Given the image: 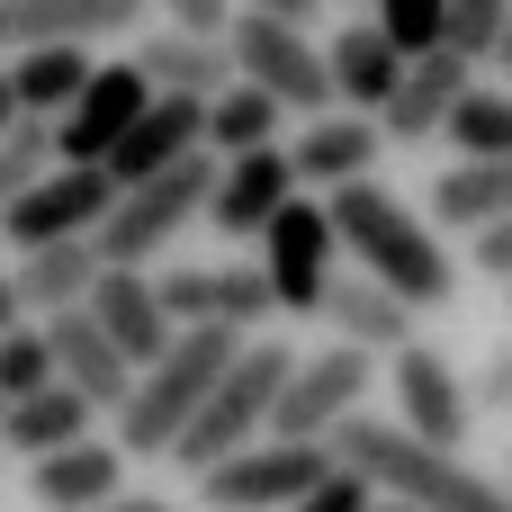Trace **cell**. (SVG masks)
<instances>
[{
    "mask_svg": "<svg viewBox=\"0 0 512 512\" xmlns=\"http://www.w3.org/2000/svg\"><path fill=\"white\" fill-rule=\"evenodd\" d=\"M288 342H270V333H243L234 342V360L207 378V396H198V414L180 423V441L162 450L180 477H198V468H216L225 450H243V441H261L270 432V396H279V378H288Z\"/></svg>",
    "mask_w": 512,
    "mask_h": 512,
    "instance_id": "cell-4",
    "label": "cell"
},
{
    "mask_svg": "<svg viewBox=\"0 0 512 512\" xmlns=\"http://www.w3.org/2000/svg\"><path fill=\"white\" fill-rule=\"evenodd\" d=\"M423 207H432L423 225H450V234L495 225V216H512V162H450V171L432 180Z\"/></svg>",
    "mask_w": 512,
    "mask_h": 512,
    "instance_id": "cell-25",
    "label": "cell"
},
{
    "mask_svg": "<svg viewBox=\"0 0 512 512\" xmlns=\"http://www.w3.org/2000/svg\"><path fill=\"white\" fill-rule=\"evenodd\" d=\"M27 387H54V360H45V333L18 315V324L0 333V405H9V396H27Z\"/></svg>",
    "mask_w": 512,
    "mask_h": 512,
    "instance_id": "cell-32",
    "label": "cell"
},
{
    "mask_svg": "<svg viewBox=\"0 0 512 512\" xmlns=\"http://www.w3.org/2000/svg\"><path fill=\"white\" fill-rule=\"evenodd\" d=\"M279 126H288V108H279L270 90H252V81H225V90H207V108H198L207 153H252V144H279Z\"/></svg>",
    "mask_w": 512,
    "mask_h": 512,
    "instance_id": "cell-26",
    "label": "cell"
},
{
    "mask_svg": "<svg viewBox=\"0 0 512 512\" xmlns=\"http://www.w3.org/2000/svg\"><path fill=\"white\" fill-rule=\"evenodd\" d=\"M324 450H333V468L369 477V495H387V504H405V512H512L504 486H495L486 468H468L459 450H423L414 432L378 423L369 405L342 414V423L324 432Z\"/></svg>",
    "mask_w": 512,
    "mask_h": 512,
    "instance_id": "cell-2",
    "label": "cell"
},
{
    "mask_svg": "<svg viewBox=\"0 0 512 512\" xmlns=\"http://www.w3.org/2000/svg\"><path fill=\"white\" fill-rule=\"evenodd\" d=\"M468 81H477V63L450 54V45L405 54V72H396V90H387V108H378V144H432L441 117H450V99H459Z\"/></svg>",
    "mask_w": 512,
    "mask_h": 512,
    "instance_id": "cell-14",
    "label": "cell"
},
{
    "mask_svg": "<svg viewBox=\"0 0 512 512\" xmlns=\"http://www.w3.org/2000/svg\"><path fill=\"white\" fill-rule=\"evenodd\" d=\"M468 261H477L486 279H512V216H495V225L468 234Z\"/></svg>",
    "mask_w": 512,
    "mask_h": 512,
    "instance_id": "cell-38",
    "label": "cell"
},
{
    "mask_svg": "<svg viewBox=\"0 0 512 512\" xmlns=\"http://www.w3.org/2000/svg\"><path fill=\"white\" fill-rule=\"evenodd\" d=\"M0 126H18V90H9V72H0Z\"/></svg>",
    "mask_w": 512,
    "mask_h": 512,
    "instance_id": "cell-43",
    "label": "cell"
},
{
    "mask_svg": "<svg viewBox=\"0 0 512 512\" xmlns=\"http://www.w3.org/2000/svg\"><path fill=\"white\" fill-rule=\"evenodd\" d=\"M288 171L297 189H342V180H369L378 171V117H351V108H315L288 144Z\"/></svg>",
    "mask_w": 512,
    "mask_h": 512,
    "instance_id": "cell-16",
    "label": "cell"
},
{
    "mask_svg": "<svg viewBox=\"0 0 512 512\" xmlns=\"http://www.w3.org/2000/svg\"><path fill=\"white\" fill-rule=\"evenodd\" d=\"M90 512H180L171 495H108V504H90Z\"/></svg>",
    "mask_w": 512,
    "mask_h": 512,
    "instance_id": "cell-40",
    "label": "cell"
},
{
    "mask_svg": "<svg viewBox=\"0 0 512 512\" xmlns=\"http://www.w3.org/2000/svg\"><path fill=\"white\" fill-rule=\"evenodd\" d=\"M279 198H297V171H288L279 144H252V153H216V180H207V207H198V216H207L225 243H252Z\"/></svg>",
    "mask_w": 512,
    "mask_h": 512,
    "instance_id": "cell-13",
    "label": "cell"
},
{
    "mask_svg": "<svg viewBox=\"0 0 512 512\" xmlns=\"http://www.w3.org/2000/svg\"><path fill=\"white\" fill-rule=\"evenodd\" d=\"M387 387H396V432H414L423 450H468L477 405H468V378L450 369L441 342L414 333L405 351H387Z\"/></svg>",
    "mask_w": 512,
    "mask_h": 512,
    "instance_id": "cell-9",
    "label": "cell"
},
{
    "mask_svg": "<svg viewBox=\"0 0 512 512\" xmlns=\"http://www.w3.org/2000/svg\"><path fill=\"white\" fill-rule=\"evenodd\" d=\"M378 387V351H351V342H324V351H297L279 396H270V441H324L342 414H360Z\"/></svg>",
    "mask_w": 512,
    "mask_h": 512,
    "instance_id": "cell-6",
    "label": "cell"
},
{
    "mask_svg": "<svg viewBox=\"0 0 512 512\" xmlns=\"http://www.w3.org/2000/svg\"><path fill=\"white\" fill-rule=\"evenodd\" d=\"M99 414H90V396H72L63 378L54 387H27V396H9L0 405V450L9 459H45V450H63V441H81Z\"/></svg>",
    "mask_w": 512,
    "mask_h": 512,
    "instance_id": "cell-24",
    "label": "cell"
},
{
    "mask_svg": "<svg viewBox=\"0 0 512 512\" xmlns=\"http://www.w3.org/2000/svg\"><path fill=\"white\" fill-rule=\"evenodd\" d=\"M81 315L117 342V360H126V369H144V360L171 342V315L153 306V279H144V270H99V279H90V297H81Z\"/></svg>",
    "mask_w": 512,
    "mask_h": 512,
    "instance_id": "cell-21",
    "label": "cell"
},
{
    "mask_svg": "<svg viewBox=\"0 0 512 512\" xmlns=\"http://www.w3.org/2000/svg\"><path fill=\"white\" fill-rule=\"evenodd\" d=\"M153 18V0H0V54L27 45H108L135 36Z\"/></svg>",
    "mask_w": 512,
    "mask_h": 512,
    "instance_id": "cell-12",
    "label": "cell"
},
{
    "mask_svg": "<svg viewBox=\"0 0 512 512\" xmlns=\"http://www.w3.org/2000/svg\"><path fill=\"white\" fill-rule=\"evenodd\" d=\"M504 297H512V279H504Z\"/></svg>",
    "mask_w": 512,
    "mask_h": 512,
    "instance_id": "cell-46",
    "label": "cell"
},
{
    "mask_svg": "<svg viewBox=\"0 0 512 512\" xmlns=\"http://www.w3.org/2000/svg\"><path fill=\"white\" fill-rule=\"evenodd\" d=\"M27 495H36L45 512H90V504H108V495H126V450H117V441H99V432H81V441H63V450L27 459Z\"/></svg>",
    "mask_w": 512,
    "mask_h": 512,
    "instance_id": "cell-17",
    "label": "cell"
},
{
    "mask_svg": "<svg viewBox=\"0 0 512 512\" xmlns=\"http://www.w3.org/2000/svg\"><path fill=\"white\" fill-rule=\"evenodd\" d=\"M153 306L171 315V333H180V324H216V270H198V261L162 270V279H153Z\"/></svg>",
    "mask_w": 512,
    "mask_h": 512,
    "instance_id": "cell-31",
    "label": "cell"
},
{
    "mask_svg": "<svg viewBox=\"0 0 512 512\" xmlns=\"http://www.w3.org/2000/svg\"><path fill=\"white\" fill-rule=\"evenodd\" d=\"M108 198H117V180L99 171V162H54L36 189H18L9 207H0V243H72V234H90L99 216H108Z\"/></svg>",
    "mask_w": 512,
    "mask_h": 512,
    "instance_id": "cell-10",
    "label": "cell"
},
{
    "mask_svg": "<svg viewBox=\"0 0 512 512\" xmlns=\"http://www.w3.org/2000/svg\"><path fill=\"white\" fill-rule=\"evenodd\" d=\"M369 512H405V504H369Z\"/></svg>",
    "mask_w": 512,
    "mask_h": 512,
    "instance_id": "cell-45",
    "label": "cell"
},
{
    "mask_svg": "<svg viewBox=\"0 0 512 512\" xmlns=\"http://www.w3.org/2000/svg\"><path fill=\"white\" fill-rule=\"evenodd\" d=\"M234 342H243L234 324H180V333L126 378V396L108 405V414H117V450H126V459H162V450L180 441V423L198 414L207 378L234 360Z\"/></svg>",
    "mask_w": 512,
    "mask_h": 512,
    "instance_id": "cell-3",
    "label": "cell"
},
{
    "mask_svg": "<svg viewBox=\"0 0 512 512\" xmlns=\"http://www.w3.org/2000/svg\"><path fill=\"white\" fill-rule=\"evenodd\" d=\"M36 333H45V360H54V378L72 387V396H90V414H108L117 396H126V360H117V342L81 315V306H63V315H36Z\"/></svg>",
    "mask_w": 512,
    "mask_h": 512,
    "instance_id": "cell-19",
    "label": "cell"
},
{
    "mask_svg": "<svg viewBox=\"0 0 512 512\" xmlns=\"http://www.w3.org/2000/svg\"><path fill=\"white\" fill-rule=\"evenodd\" d=\"M90 279H99L90 234H72V243H27V252L9 261V297H18V315H27V324H36V315L81 306V297H90Z\"/></svg>",
    "mask_w": 512,
    "mask_h": 512,
    "instance_id": "cell-22",
    "label": "cell"
},
{
    "mask_svg": "<svg viewBox=\"0 0 512 512\" xmlns=\"http://www.w3.org/2000/svg\"><path fill=\"white\" fill-rule=\"evenodd\" d=\"M45 171H54V126H45V117L0 126V207H9L18 189H36Z\"/></svg>",
    "mask_w": 512,
    "mask_h": 512,
    "instance_id": "cell-29",
    "label": "cell"
},
{
    "mask_svg": "<svg viewBox=\"0 0 512 512\" xmlns=\"http://www.w3.org/2000/svg\"><path fill=\"white\" fill-rule=\"evenodd\" d=\"M252 243H261V279H270V306H279V315H315V306H324V279H333V261H342L324 198H315V189L279 198V207H270V225H261Z\"/></svg>",
    "mask_w": 512,
    "mask_h": 512,
    "instance_id": "cell-8",
    "label": "cell"
},
{
    "mask_svg": "<svg viewBox=\"0 0 512 512\" xmlns=\"http://www.w3.org/2000/svg\"><path fill=\"white\" fill-rule=\"evenodd\" d=\"M198 108L207 99H180V90H153L144 108H135V126L99 153V171L126 189V180H144V171H171V162H189V153H207V135H198Z\"/></svg>",
    "mask_w": 512,
    "mask_h": 512,
    "instance_id": "cell-15",
    "label": "cell"
},
{
    "mask_svg": "<svg viewBox=\"0 0 512 512\" xmlns=\"http://www.w3.org/2000/svg\"><path fill=\"white\" fill-rule=\"evenodd\" d=\"M279 306H270V279H261V261H234V270H216V324H234V333H261Z\"/></svg>",
    "mask_w": 512,
    "mask_h": 512,
    "instance_id": "cell-30",
    "label": "cell"
},
{
    "mask_svg": "<svg viewBox=\"0 0 512 512\" xmlns=\"http://www.w3.org/2000/svg\"><path fill=\"white\" fill-rule=\"evenodd\" d=\"M333 468V450L324 441H243V450H225L216 468H198L189 477V504L198 512H288L315 477Z\"/></svg>",
    "mask_w": 512,
    "mask_h": 512,
    "instance_id": "cell-5",
    "label": "cell"
},
{
    "mask_svg": "<svg viewBox=\"0 0 512 512\" xmlns=\"http://www.w3.org/2000/svg\"><path fill=\"white\" fill-rule=\"evenodd\" d=\"M396 72H405V54L369 27V18H351L333 45H324V81H333V108H351V117H378L387 108V90H396Z\"/></svg>",
    "mask_w": 512,
    "mask_h": 512,
    "instance_id": "cell-23",
    "label": "cell"
},
{
    "mask_svg": "<svg viewBox=\"0 0 512 512\" xmlns=\"http://www.w3.org/2000/svg\"><path fill=\"white\" fill-rule=\"evenodd\" d=\"M495 27H504V0H441V45H450V54L486 63Z\"/></svg>",
    "mask_w": 512,
    "mask_h": 512,
    "instance_id": "cell-34",
    "label": "cell"
},
{
    "mask_svg": "<svg viewBox=\"0 0 512 512\" xmlns=\"http://www.w3.org/2000/svg\"><path fill=\"white\" fill-rule=\"evenodd\" d=\"M369 504H378V495H369V477H351V468H324V477H315V486H306L288 512H369Z\"/></svg>",
    "mask_w": 512,
    "mask_h": 512,
    "instance_id": "cell-35",
    "label": "cell"
},
{
    "mask_svg": "<svg viewBox=\"0 0 512 512\" xmlns=\"http://www.w3.org/2000/svg\"><path fill=\"white\" fill-rule=\"evenodd\" d=\"M315 315L333 324V342H351V351H378V360H387V351H405V342L423 333V315H414L405 297H387L369 270H351V279L333 270V279H324V306H315Z\"/></svg>",
    "mask_w": 512,
    "mask_h": 512,
    "instance_id": "cell-18",
    "label": "cell"
},
{
    "mask_svg": "<svg viewBox=\"0 0 512 512\" xmlns=\"http://www.w3.org/2000/svg\"><path fill=\"white\" fill-rule=\"evenodd\" d=\"M0 72H9V90H18V117H54V108L90 81V45H27V54H9Z\"/></svg>",
    "mask_w": 512,
    "mask_h": 512,
    "instance_id": "cell-27",
    "label": "cell"
},
{
    "mask_svg": "<svg viewBox=\"0 0 512 512\" xmlns=\"http://www.w3.org/2000/svg\"><path fill=\"white\" fill-rule=\"evenodd\" d=\"M495 486H504V504H512V468H504V477H495Z\"/></svg>",
    "mask_w": 512,
    "mask_h": 512,
    "instance_id": "cell-44",
    "label": "cell"
},
{
    "mask_svg": "<svg viewBox=\"0 0 512 512\" xmlns=\"http://www.w3.org/2000/svg\"><path fill=\"white\" fill-rule=\"evenodd\" d=\"M225 54H234V81L270 90L279 108H297V117L333 108V81H324V45H306V27H297V18H261V9H234V18H225Z\"/></svg>",
    "mask_w": 512,
    "mask_h": 512,
    "instance_id": "cell-7",
    "label": "cell"
},
{
    "mask_svg": "<svg viewBox=\"0 0 512 512\" xmlns=\"http://www.w3.org/2000/svg\"><path fill=\"white\" fill-rule=\"evenodd\" d=\"M486 63H504V72H512V0H504V27H495V45H486Z\"/></svg>",
    "mask_w": 512,
    "mask_h": 512,
    "instance_id": "cell-41",
    "label": "cell"
},
{
    "mask_svg": "<svg viewBox=\"0 0 512 512\" xmlns=\"http://www.w3.org/2000/svg\"><path fill=\"white\" fill-rule=\"evenodd\" d=\"M324 216H333V243H342L387 297H405L414 315L459 306V261H450V243H441V234L423 225V207H405L378 171L324 189Z\"/></svg>",
    "mask_w": 512,
    "mask_h": 512,
    "instance_id": "cell-1",
    "label": "cell"
},
{
    "mask_svg": "<svg viewBox=\"0 0 512 512\" xmlns=\"http://www.w3.org/2000/svg\"><path fill=\"white\" fill-rule=\"evenodd\" d=\"M144 99H153V81H144L135 63H90V81L45 117V126H54V162H99V153L135 126Z\"/></svg>",
    "mask_w": 512,
    "mask_h": 512,
    "instance_id": "cell-11",
    "label": "cell"
},
{
    "mask_svg": "<svg viewBox=\"0 0 512 512\" xmlns=\"http://www.w3.org/2000/svg\"><path fill=\"white\" fill-rule=\"evenodd\" d=\"M162 9V27H189V36H225V18H234V0H153Z\"/></svg>",
    "mask_w": 512,
    "mask_h": 512,
    "instance_id": "cell-37",
    "label": "cell"
},
{
    "mask_svg": "<svg viewBox=\"0 0 512 512\" xmlns=\"http://www.w3.org/2000/svg\"><path fill=\"white\" fill-rule=\"evenodd\" d=\"M153 90H180V99H207V90H225L234 81V54H225V36H189V27H135V54H126Z\"/></svg>",
    "mask_w": 512,
    "mask_h": 512,
    "instance_id": "cell-20",
    "label": "cell"
},
{
    "mask_svg": "<svg viewBox=\"0 0 512 512\" xmlns=\"http://www.w3.org/2000/svg\"><path fill=\"white\" fill-rule=\"evenodd\" d=\"M243 9H261V18H297V27H306V18H315L324 0H243Z\"/></svg>",
    "mask_w": 512,
    "mask_h": 512,
    "instance_id": "cell-39",
    "label": "cell"
},
{
    "mask_svg": "<svg viewBox=\"0 0 512 512\" xmlns=\"http://www.w3.org/2000/svg\"><path fill=\"white\" fill-rule=\"evenodd\" d=\"M441 135H450V153H459V162H512V99L468 81V90L450 99Z\"/></svg>",
    "mask_w": 512,
    "mask_h": 512,
    "instance_id": "cell-28",
    "label": "cell"
},
{
    "mask_svg": "<svg viewBox=\"0 0 512 512\" xmlns=\"http://www.w3.org/2000/svg\"><path fill=\"white\" fill-rule=\"evenodd\" d=\"M369 27L396 54H432L441 45V0H369Z\"/></svg>",
    "mask_w": 512,
    "mask_h": 512,
    "instance_id": "cell-33",
    "label": "cell"
},
{
    "mask_svg": "<svg viewBox=\"0 0 512 512\" xmlns=\"http://www.w3.org/2000/svg\"><path fill=\"white\" fill-rule=\"evenodd\" d=\"M18 324V297H9V252H0V333Z\"/></svg>",
    "mask_w": 512,
    "mask_h": 512,
    "instance_id": "cell-42",
    "label": "cell"
},
{
    "mask_svg": "<svg viewBox=\"0 0 512 512\" xmlns=\"http://www.w3.org/2000/svg\"><path fill=\"white\" fill-rule=\"evenodd\" d=\"M468 405H477V414H512V333L486 351V369L468 378Z\"/></svg>",
    "mask_w": 512,
    "mask_h": 512,
    "instance_id": "cell-36",
    "label": "cell"
}]
</instances>
